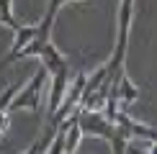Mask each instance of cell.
Wrapping results in <instances>:
<instances>
[{
  "label": "cell",
  "instance_id": "1",
  "mask_svg": "<svg viewBox=\"0 0 157 154\" xmlns=\"http://www.w3.org/2000/svg\"><path fill=\"white\" fill-rule=\"evenodd\" d=\"M134 8L136 0H119V21H116V46L108 59V80L111 85L126 75V51H129V36H132V23H134Z\"/></svg>",
  "mask_w": 157,
  "mask_h": 154
},
{
  "label": "cell",
  "instance_id": "2",
  "mask_svg": "<svg viewBox=\"0 0 157 154\" xmlns=\"http://www.w3.org/2000/svg\"><path fill=\"white\" fill-rule=\"evenodd\" d=\"M47 80H49V69L41 64V69H39L31 80H26V85L18 87L16 98H13V103H10V116L16 113V111L39 113L41 100H44V87H47Z\"/></svg>",
  "mask_w": 157,
  "mask_h": 154
},
{
  "label": "cell",
  "instance_id": "3",
  "mask_svg": "<svg viewBox=\"0 0 157 154\" xmlns=\"http://www.w3.org/2000/svg\"><path fill=\"white\" fill-rule=\"evenodd\" d=\"M70 90V67L67 69H59V72L52 75V87H49V116H54L59 111L64 95Z\"/></svg>",
  "mask_w": 157,
  "mask_h": 154
},
{
  "label": "cell",
  "instance_id": "4",
  "mask_svg": "<svg viewBox=\"0 0 157 154\" xmlns=\"http://www.w3.org/2000/svg\"><path fill=\"white\" fill-rule=\"evenodd\" d=\"M39 59H41V64L49 69V75H54V72H59V69H67V67H70V64H67V57H64L52 41L39 51Z\"/></svg>",
  "mask_w": 157,
  "mask_h": 154
},
{
  "label": "cell",
  "instance_id": "5",
  "mask_svg": "<svg viewBox=\"0 0 157 154\" xmlns=\"http://www.w3.org/2000/svg\"><path fill=\"white\" fill-rule=\"evenodd\" d=\"M111 98L113 100H124V103H134L139 98V87L132 82L129 75H121V80L116 85H111Z\"/></svg>",
  "mask_w": 157,
  "mask_h": 154
},
{
  "label": "cell",
  "instance_id": "6",
  "mask_svg": "<svg viewBox=\"0 0 157 154\" xmlns=\"http://www.w3.org/2000/svg\"><path fill=\"white\" fill-rule=\"evenodd\" d=\"M57 128H59V123H54V121H49L47 123V128L41 131V136H39L34 144L29 146L23 154H47V149H49V144H52V139L57 136Z\"/></svg>",
  "mask_w": 157,
  "mask_h": 154
},
{
  "label": "cell",
  "instance_id": "7",
  "mask_svg": "<svg viewBox=\"0 0 157 154\" xmlns=\"http://www.w3.org/2000/svg\"><path fill=\"white\" fill-rule=\"evenodd\" d=\"M0 26L13 28V31L21 26L16 21V16H13V0H0Z\"/></svg>",
  "mask_w": 157,
  "mask_h": 154
},
{
  "label": "cell",
  "instance_id": "8",
  "mask_svg": "<svg viewBox=\"0 0 157 154\" xmlns=\"http://www.w3.org/2000/svg\"><path fill=\"white\" fill-rule=\"evenodd\" d=\"M16 93H18V85H8V87L0 90V116L10 113V103L16 98Z\"/></svg>",
  "mask_w": 157,
  "mask_h": 154
},
{
  "label": "cell",
  "instance_id": "9",
  "mask_svg": "<svg viewBox=\"0 0 157 154\" xmlns=\"http://www.w3.org/2000/svg\"><path fill=\"white\" fill-rule=\"evenodd\" d=\"M47 154H64V126L62 123H59V128H57V136L52 139Z\"/></svg>",
  "mask_w": 157,
  "mask_h": 154
},
{
  "label": "cell",
  "instance_id": "10",
  "mask_svg": "<svg viewBox=\"0 0 157 154\" xmlns=\"http://www.w3.org/2000/svg\"><path fill=\"white\" fill-rule=\"evenodd\" d=\"M8 131H10V113H3L0 116V141H5Z\"/></svg>",
  "mask_w": 157,
  "mask_h": 154
}]
</instances>
